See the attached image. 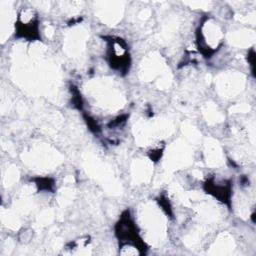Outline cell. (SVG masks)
Wrapping results in <instances>:
<instances>
[{
    "mask_svg": "<svg viewBox=\"0 0 256 256\" xmlns=\"http://www.w3.org/2000/svg\"><path fill=\"white\" fill-rule=\"evenodd\" d=\"M207 192L212 194L215 198L227 204L231 197V184L226 180L210 179L206 183Z\"/></svg>",
    "mask_w": 256,
    "mask_h": 256,
    "instance_id": "cell-4",
    "label": "cell"
},
{
    "mask_svg": "<svg viewBox=\"0 0 256 256\" xmlns=\"http://www.w3.org/2000/svg\"><path fill=\"white\" fill-rule=\"evenodd\" d=\"M223 33L221 27L213 19L208 18L199 27L197 45L204 55L213 54L221 45Z\"/></svg>",
    "mask_w": 256,
    "mask_h": 256,
    "instance_id": "cell-1",
    "label": "cell"
},
{
    "mask_svg": "<svg viewBox=\"0 0 256 256\" xmlns=\"http://www.w3.org/2000/svg\"><path fill=\"white\" fill-rule=\"evenodd\" d=\"M15 24L16 33L19 37L30 41H34L40 37L39 19L35 9L30 7L22 8Z\"/></svg>",
    "mask_w": 256,
    "mask_h": 256,
    "instance_id": "cell-2",
    "label": "cell"
},
{
    "mask_svg": "<svg viewBox=\"0 0 256 256\" xmlns=\"http://www.w3.org/2000/svg\"><path fill=\"white\" fill-rule=\"evenodd\" d=\"M107 58L110 66L119 72H125L129 68L130 57L124 40L111 38L108 41Z\"/></svg>",
    "mask_w": 256,
    "mask_h": 256,
    "instance_id": "cell-3",
    "label": "cell"
}]
</instances>
